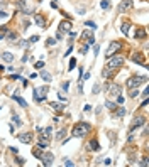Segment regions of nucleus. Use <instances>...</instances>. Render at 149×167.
I'll use <instances>...</instances> for the list:
<instances>
[{
  "label": "nucleus",
  "instance_id": "obj_25",
  "mask_svg": "<svg viewBox=\"0 0 149 167\" xmlns=\"http://www.w3.org/2000/svg\"><path fill=\"white\" fill-rule=\"evenodd\" d=\"M105 106H107V108H108L110 111H114L115 108H117V105H115L114 101H107V103H105Z\"/></svg>",
  "mask_w": 149,
  "mask_h": 167
},
{
  "label": "nucleus",
  "instance_id": "obj_10",
  "mask_svg": "<svg viewBox=\"0 0 149 167\" xmlns=\"http://www.w3.org/2000/svg\"><path fill=\"white\" fill-rule=\"evenodd\" d=\"M17 139L21 140L22 144H31V142H32V135L27 133V132H24V133H19V135H17Z\"/></svg>",
  "mask_w": 149,
  "mask_h": 167
},
{
  "label": "nucleus",
  "instance_id": "obj_42",
  "mask_svg": "<svg viewBox=\"0 0 149 167\" xmlns=\"http://www.w3.org/2000/svg\"><path fill=\"white\" fill-rule=\"evenodd\" d=\"M54 42H56V39H48V46H53Z\"/></svg>",
  "mask_w": 149,
  "mask_h": 167
},
{
  "label": "nucleus",
  "instance_id": "obj_22",
  "mask_svg": "<svg viewBox=\"0 0 149 167\" xmlns=\"http://www.w3.org/2000/svg\"><path fill=\"white\" fill-rule=\"evenodd\" d=\"M41 78H43L46 83H49V81H51V74L48 73V71H41Z\"/></svg>",
  "mask_w": 149,
  "mask_h": 167
},
{
  "label": "nucleus",
  "instance_id": "obj_19",
  "mask_svg": "<svg viewBox=\"0 0 149 167\" xmlns=\"http://www.w3.org/2000/svg\"><path fill=\"white\" fill-rule=\"evenodd\" d=\"M135 39H146V30L144 29H137L135 30Z\"/></svg>",
  "mask_w": 149,
  "mask_h": 167
},
{
  "label": "nucleus",
  "instance_id": "obj_43",
  "mask_svg": "<svg viewBox=\"0 0 149 167\" xmlns=\"http://www.w3.org/2000/svg\"><path fill=\"white\" fill-rule=\"evenodd\" d=\"M68 88H70V83H63V90L66 91V90H68Z\"/></svg>",
  "mask_w": 149,
  "mask_h": 167
},
{
  "label": "nucleus",
  "instance_id": "obj_44",
  "mask_svg": "<svg viewBox=\"0 0 149 167\" xmlns=\"http://www.w3.org/2000/svg\"><path fill=\"white\" fill-rule=\"evenodd\" d=\"M141 166H144V167L147 166V159H142V162H141Z\"/></svg>",
  "mask_w": 149,
  "mask_h": 167
},
{
  "label": "nucleus",
  "instance_id": "obj_13",
  "mask_svg": "<svg viewBox=\"0 0 149 167\" xmlns=\"http://www.w3.org/2000/svg\"><path fill=\"white\" fill-rule=\"evenodd\" d=\"M132 61L134 63H139V64H146V59H144V56L141 52H134L132 54Z\"/></svg>",
  "mask_w": 149,
  "mask_h": 167
},
{
  "label": "nucleus",
  "instance_id": "obj_37",
  "mask_svg": "<svg viewBox=\"0 0 149 167\" xmlns=\"http://www.w3.org/2000/svg\"><path fill=\"white\" fill-rule=\"evenodd\" d=\"M100 91V84H95V86H93V93H95V95H97V93H98Z\"/></svg>",
  "mask_w": 149,
  "mask_h": 167
},
{
  "label": "nucleus",
  "instance_id": "obj_23",
  "mask_svg": "<svg viewBox=\"0 0 149 167\" xmlns=\"http://www.w3.org/2000/svg\"><path fill=\"white\" fill-rule=\"evenodd\" d=\"M49 106L53 108V110H56V111H61V110H63V105L56 103V101H53V103H49Z\"/></svg>",
  "mask_w": 149,
  "mask_h": 167
},
{
  "label": "nucleus",
  "instance_id": "obj_38",
  "mask_svg": "<svg viewBox=\"0 0 149 167\" xmlns=\"http://www.w3.org/2000/svg\"><path fill=\"white\" fill-rule=\"evenodd\" d=\"M112 164V159H103V166H110Z\"/></svg>",
  "mask_w": 149,
  "mask_h": 167
},
{
  "label": "nucleus",
  "instance_id": "obj_32",
  "mask_svg": "<svg viewBox=\"0 0 149 167\" xmlns=\"http://www.w3.org/2000/svg\"><path fill=\"white\" fill-rule=\"evenodd\" d=\"M85 25H88L90 29H97V24H95V22H90V20L85 22Z\"/></svg>",
  "mask_w": 149,
  "mask_h": 167
},
{
  "label": "nucleus",
  "instance_id": "obj_30",
  "mask_svg": "<svg viewBox=\"0 0 149 167\" xmlns=\"http://www.w3.org/2000/svg\"><path fill=\"white\" fill-rule=\"evenodd\" d=\"M12 120H14V122H15V125H19V127L22 125V122H21V118H19V117H17V115H14V117H12Z\"/></svg>",
  "mask_w": 149,
  "mask_h": 167
},
{
  "label": "nucleus",
  "instance_id": "obj_9",
  "mask_svg": "<svg viewBox=\"0 0 149 167\" xmlns=\"http://www.w3.org/2000/svg\"><path fill=\"white\" fill-rule=\"evenodd\" d=\"M49 140H51V133H48V132H44V133H41L39 135V145H43L44 149L49 145Z\"/></svg>",
  "mask_w": 149,
  "mask_h": 167
},
{
  "label": "nucleus",
  "instance_id": "obj_5",
  "mask_svg": "<svg viewBox=\"0 0 149 167\" xmlns=\"http://www.w3.org/2000/svg\"><path fill=\"white\" fill-rule=\"evenodd\" d=\"M46 95H48V86L36 88V90H34V98H36V101H44V100H46Z\"/></svg>",
  "mask_w": 149,
  "mask_h": 167
},
{
  "label": "nucleus",
  "instance_id": "obj_1",
  "mask_svg": "<svg viewBox=\"0 0 149 167\" xmlns=\"http://www.w3.org/2000/svg\"><path fill=\"white\" fill-rule=\"evenodd\" d=\"M122 64H124V56H110L108 57V61H107L105 64V69H103V76H108V73L110 71H115V69H119Z\"/></svg>",
  "mask_w": 149,
  "mask_h": 167
},
{
  "label": "nucleus",
  "instance_id": "obj_29",
  "mask_svg": "<svg viewBox=\"0 0 149 167\" xmlns=\"http://www.w3.org/2000/svg\"><path fill=\"white\" fill-rule=\"evenodd\" d=\"M108 5H110V2H108V0H102V3H100V7H102V8H108Z\"/></svg>",
  "mask_w": 149,
  "mask_h": 167
},
{
  "label": "nucleus",
  "instance_id": "obj_2",
  "mask_svg": "<svg viewBox=\"0 0 149 167\" xmlns=\"http://www.w3.org/2000/svg\"><path fill=\"white\" fill-rule=\"evenodd\" d=\"M88 132H90V125H88V123H83V122H78V123H75V127H73L71 135H73V137H83V135H86Z\"/></svg>",
  "mask_w": 149,
  "mask_h": 167
},
{
  "label": "nucleus",
  "instance_id": "obj_39",
  "mask_svg": "<svg viewBox=\"0 0 149 167\" xmlns=\"http://www.w3.org/2000/svg\"><path fill=\"white\" fill-rule=\"evenodd\" d=\"M39 41V35H32V37H31V42H37Z\"/></svg>",
  "mask_w": 149,
  "mask_h": 167
},
{
  "label": "nucleus",
  "instance_id": "obj_12",
  "mask_svg": "<svg viewBox=\"0 0 149 167\" xmlns=\"http://www.w3.org/2000/svg\"><path fill=\"white\" fill-rule=\"evenodd\" d=\"M146 123V118L144 117H137V118H134V122H132V130H135L137 127H142Z\"/></svg>",
  "mask_w": 149,
  "mask_h": 167
},
{
  "label": "nucleus",
  "instance_id": "obj_41",
  "mask_svg": "<svg viewBox=\"0 0 149 167\" xmlns=\"http://www.w3.org/2000/svg\"><path fill=\"white\" fill-rule=\"evenodd\" d=\"M64 166H73V162H71V160H68V159H64Z\"/></svg>",
  "mask_w": 149,
  "mask_h": 167
},
{
  "label": "nucleus",
  "instance_id": "obj_15",
  "mask_svg": "<svg viewBox=\"0 0 149 167\" xmlns=\"http://www.w3.org/2000/svg\"><path fill=\"white\" fill-rule=\"evenodd\" d=\"M34 22L37 24V25H39V27H46V25H44L46 22H44V17H43V15L36 14V15H34Z\"/></svg>",
  "mask_w": 149,
  "mask_h": 167
},
{
  "label": "nucleus",
  "instance_id": "obj_24",
  "mask_svg": "<svg viewBox=\"0 0 149 167\" xmlns=\"http://www.w3.org/2000/svg\"><path fill=\"white\" fill-rule=\"evenodd\" d=\"M129 25H130L129 22H125V24H122V27H120V32H122L124 35H127V32H129Z\"/></svg>",
  "mask_w": 149,
  "mask_h": 167
},
{
  "label": "nucleus",
  "instance_id": "obj_7",
  "mask_svg": "<svg viewBox=\"0 0 149 167\" xmlns=\"http://www.w3.org/2000/svg\"><path fill=\"white\" fill-rule=\"evenodd\" d=\"M134 7V3H132V0H122L120 3H119V12H127V10H130V8Z\"/></svg>",
  "mask_w": 149,
  "mask_h": 167
},
{
  "label": "nucleus",
  "instance_id": "obj_3",
  "mask_svg": "<svg viewBox=\"0 0 149 167\" xmlns=\"http://www.w3.org/2000/svg\"><path fill=\"white\" fill-rule=\"evenodd\" d=\"M147 81V78L146 76H132L130 79H127V88H139L142 83H146Z\"/></svg>",
  "mask_w": 149,
  "mask_h": 167
},
{
  "label": "nucleus",
  "instance_id": "obj_20",
  "mask_svg": "<svg viewBox=\"0 0 149 167\" xmlns=\"http://www.w3.org/2000/svg\"><path fill=\"white\" fill-rule=\"evenodd\" d=\"M114 111H115L117 117H124V115H125V108H124V106H117Z\"/></svg>",
  "mask_w": 149,
  "mask_h": 167
},
{
  "label": "nucleus",
  "instance_id": "obj_34",
  "mask_svg": "<svg viewBox=\"0 0 149 167\" xmlns=\"http://www.w3.org/2000/svg\"><path fill=\"white\" fill-rule=\"evenodd\" d=\"M115 98H117V103H124V96H122V95H117V96H115Z\"/></svg>",
  "mask_w": 149,
  "mask_h": 167
},
{
  "label": "nucleus",
  "instance_id": "obj_31",
  "mask_svg": "<svg viewBox=\"0 0 149 167\" xmlns=\"http://www.w3.org/2000/svg\"><path fill=\"white\" fill-rule=\"evenodd\" d=\"M75 64H76V59H71V61H70V66H68V69H75Z\"/></svg>",
  "mask_w": 149,
  "mask_h": 167
},
{
  "label": "nucleus",
  "instance_id": "obj_14",
  "mask_svg": "<svg viewBox=\"0 0 149 167\" xmlns=\"http://www.w3.org/2000/svg\"><path fill=\"white\" fill-rule=\"evenodd\" d=\"M88 150H92V152H98L100 150V144L97 142V140H92V142H88Z\"/></svg>",
  "mask_w": 149,
  "mask_h": 167
},
{
  "label": "nucleus",
  "instance_id": "obj_11",
  "mask_svg": "<svg viewBox=\"0 0 149 167\" xmlns=\"http://www.w3.org/2000/svg\"><path fill=\"white\" fill-rule=\"evenodd\" d=\"M71 27H73V25H71L70 20H63L61 24H59V32H70Z\"/></svg>",
  "mask_w": 149,
  "mask_h": 167
},
{
  "label": "nucleus",
  "instance_id": "obj_45",
  "mask_svg": "<svg viewBox=\"0 0 149 167\" xmlns=\"http://www.w3.org/2000/svg\"><path fill=\"white\" fill-rule=\"evenodd\" d=\"M0 15H4V14H0Z\"/></svg>",
  "mask_w": 149,
  "mask_h": 167
},
{
  "label": "nucleus",
  "instance_id": "obj_16",
  "mask_svg": "<svg viewBox=\"0 0 149 167\" xmlns=\"http://www.w3.org/2000/svg\"><path fill=\"white\" fill-rule=\"evenodd\" d=\"M14 100H15V101H17L19 105H21L22 108H27V101H26L24 98H21L19 95H14Z\"/></svg>",
  "mask_w": 149,
  "mask_h": 167
},
{
  "label": "nucleus",
  "instance_id": "obj_8",
  "mask_svg": "<svg viewBox=\"0 0 149 167\" xmlns=\"http://www.w3.org/2000/svg\"><path fill=\"white\" fill-rule=\"evenodd\" d=\"M107 91H108V95L110 96H117V95H120V86L115 83H110L107 86Z\"/></svg>",
  "mask_w": 149,
  "mask_h": 167
},
{
  "label": "nucleus",
  "instance_id": "obj_40",
  "mask_svg": "<svg viewBox=\"0 0 149 167\" xmlns=\"http://www.w3.org/2000/svg\"><path fill=\"white\" fill-rule=\"evenodd\" d=\"M98 51H100V47H98V44H97V46H95V47H93V52H95V56L98 54Z\"/></svg>",
  "mask_w": 149,
  "mask_h": 167
},
{
  "label": "nucleus",
  "instance_id": "obj_35",
  "mask_svg": "<svg viewBox=\"0 0 149 167\" xmlns=\"http://www.w3.org/2000/svg\"><path fill=\"white\" fill-rule=\"evenodd\" d=\"M15 160H17V164H21V166H24V164H26V160L22 159V157H17Z\"/></svg>",
  "mask_w": 149,
  "mask_h": 167
},
{
  "label": "nucleus",
  "instance_id": "obj_26",
  "mask_svg": "<svg viewBox=\"0 0 149 167\" xmlns=\"http://www.w3.org/2000/svg\"><path fill=\"white\" fill-rule=\"evenodd\" d=\"M137 95H139V90H137V88H130V93H129V96H130V98H135Z\"/></svg>",
  "mask_w": 149,
  "mask_h": 167
},
{
  "label": "nucleus",
  "instance_id": "obj_21",
  "mask_svg": "<svg viewBox=\"0 0 149 167\" xmlns=\"http://www.w3.org/2000/svg\"><path fill=\"white\" fill-rule=\"evenodd\" d=\"M83 37L88 41V39H92V37H93V32H92V30H83V32H81V39H83Z\"/></svg>",
  "mask_w": 149,
  "mask_h": 167
},
{
  "label": "nucleus",
  "instance_id": "obj_18",
  "mask_svg": "<svg viewBox=\"0 0 149 167\" xmlns=\"http://www.w3.org/2000/svg\"><path fill=\"white\" fill-rule=\"evenodd\" d=\"M2 59L7 61V63H10V61H14V54H12V52H2Z\"/></svg>",
  "mask_w": 149,
  "mask_h": 167
},
{
  "label": "nucleus",
  "instance_id": "obj_4",
  "mask_svg": "<svg viewBox=\"0 0 149 167\" xmlns=\"http://www.w3.org/2000/svg\"><path fill=\"white\" fill-rule=\"evenodd\" d=\"M120 49H122V42H119V41L110 42V46L107 47V57H110V56L117 54V52H119Z\"/></svg>",
  "mask_w": 149,
  "mask_h": 167
},
{
  "label": "nucleus",
  "instance_id": "obj_28",
  "mask_svg": "<svg viewBox=\"0 0 149 167\" xmlns=\"http://www.w3.org/2000/svg\"><path fill=\"white\" fill-rule=\"evenodd\" d=\"M64 135H66V130L63 128V130H59V132L56 133V139H58V140H61V139H64Z\"/></svg>",
  "mask_w": 149,
  "mask_h": 167
},
{
  "label": "nucleus",
  "instance_id": "obj_33",
  "mask_svg": "<svg viewBox=\"0 0 149 167\" xmlns=\"http://www.w3.org/2000/svg\"><path fill=\"white\" fill-rule=\"evenodd\" d=\"M43 66H44V61H37L36 63V69H43Z\"/></svg>",
  "mask_w": 149,
  "mask_h": 167
},
{
  "label": "nucleus",
  "instance_id": "obj_36",
  "mask_svg": "<svg viewBox=\"0 0 149 167\" xmlns=\"http://www.w3.org/2000/svg\"><path fill=\"white\" fill-rule=\"evenodd\" d=\"M86 51H88V46H81V49H80V52H81V54H85Z\"/></svg>",
  "mask_w": 149,
  "mask_h": 167
},
{
  "label": "nucleus",
  "instance_id": "obj_6",
  "mask_svg": "<svg viewBox=\"0 0 149 167\" xmlns=\"http://www.w3.org/2000/svg\"><path fill=\"white\" fill-rule=\"evenodd\" d=\"M39 159L43 160V166H53V160H54V155H53V154L51 152H44L43 155H41V157H39Z\"/></svg>",
  "mask_w": 149,
  "mask_h": 167
},
{
  "label": "nucleus",
  "instance_id": "obj_17",
  "mask_svg": "<svg viewBox=\"0 0 149 167\" xmlns=\"http://www.w3.org/2000/svg\"><path fill=\"white\" fill-rule=\"evenodd\" d=\"M43 149H44L43 145H37V147H34V150H32V154H34V157H37V159H39V157L43 155Z\"/></svg>",
  "mask_w": 149,
  "mask_h": 167
},
{
  "label": "nucleus",
  "instance_id": "obj_27",
  "mask_svg": "<svg viewBox=\"0 0 149 167\" xmlns=\"http://www.w3.org/2000/svg\"><path fill=\"white\" fill-rule=\"evenodd\" d=\"M7 39L9 41H17V34L15 32H7Z\"/></svg>",
  "mask_w": 149,
  "mask_h": 167
}]
</instances>
